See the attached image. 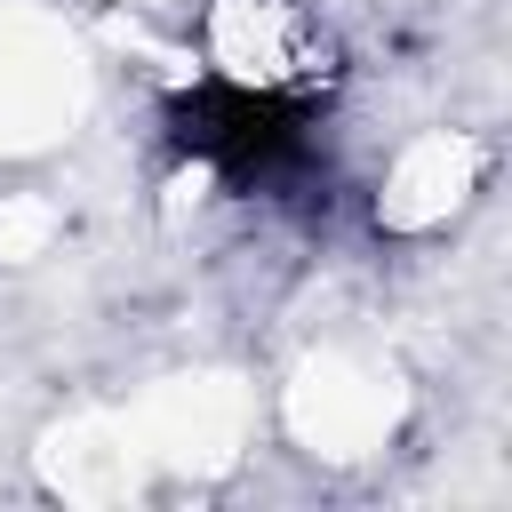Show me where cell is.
I'll return each instance as SVG.
<instances>
[{
  "instance_id": "1",
  "label": "cell",
  "mask_w": 512,
  "mask_h": 512,
  "mask_svg": "<svg viewBox=\"0 0 512 512\" xmlns=\"http://www.w3.org/2000/svg\"><path fill=\"white\" fill-rule=\"evenodd\" d=\"M168 136L232 192H312V96L296 88L216 72L168 104Z\"/></svg>"
}]
</instances>
